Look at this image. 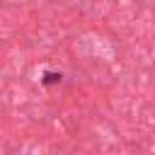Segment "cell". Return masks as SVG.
Returning <instances> with one entry per match:
<instances>
[{
  "instance_id": "6da1fadb",
  "label": "cell",
  "mask_w": 155,
  "mask_h": 155,
  "mask_svg": "<svg viewBox=\"0 0 155 155\" xmlns=\"http://www.w3.org/2000/svg\"><path fill=\"white\" fill-rule=\"evenodd\" d=\"M61 80H63V73H58V70H44V75H41V85L44 87H53Z\"/></svg>"
}]
</instances>
